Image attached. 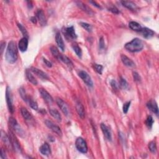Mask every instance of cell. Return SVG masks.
<instances>
[{"label":"cell","mask_w":159,"mask_h":159,"mask_svg":"<svg viewBox=\"0 0 159 159\" xmlns=\"http://www.w3.org/2000/svg\"><path fill=\"white\" fill-rule=\"evenodd\" d=\"M5 57L6 61L9 63H14L18 59V48L14 41H10L7 45Z\"/></svg>","instance_id":"obj_1"},{"label":"cell","mask_w":159,"mask_h":159,"mask_svg":"<svg viewBox=\"0 0 159 159\" xmlns=\"http://www.w3.org/2000/svg\"><path fill=\"white\" fill-rule=\"evenodd\" d=\"M125 49L131 52H138L141 51L144 48L143 42L139 38L132 39L129 42H127L124 45Z\"/></svg>","instance_id":"obj_2"},{"label":"cell","mask_w":159,"mask_h":159,"mask_svg":"<svg viewBox=\"0 0 159 159\" xmlns=\"http://www.w3.org/2000/svg\"><path fill=\"white\" fill-rule=\"evenodd\" d=\"M75 146L77 150L83 154H86L88 152V146H87L86 142L82 137H78L76 140Z\"/></svg>","instance_id":"obj_3"},{"label":"cell","mask_w":159,"mask_h":159,"mask_svg":"<svg viewBox=\"0 0 159 159\" xmlns=\"http://www.w3.org/2000/svg\"><path fill=\"white\" fill-rule=\"evenodd\" d=\"M9 123L11 129H13L16 134L21 136H22V135L24 134V132L22 131V128L20 127V125L18 123L16 119L12 118V117H10L9 119Z\"/></svg>","instance_id":"obj_4"},{"label":"cell","mask_w":159,"mask_h":159,"mask_svg":"<svg viewBox=\"0 0 159 159\" xmlns=\"http://www.w3.org/2000/svg\"><path fill=\"white\" fill-rule=\"evenodd\" d=\"M9 138H10V140H11V144H12L13 149H14L17 152L21 153V147H20V142H19L18 140L17 139V138L16 137V135H14V132L12 131H9Z\"/></svg>","instance_id":"obj_5"},{"label":"cell","mask_w":159,"mask_h":159,"mask_svg":"<svg viewBox=\"0 0 159 159\" xmlns=\"http://www.w3.org/2000/svg\"><path fill=\"white\" fill-rule=\"evenodd\" d=\"M6 99L7 104V107H8L9 111L11 113H14V106L13 103V96L12 93H11V89L9 86H7L6 90Z\"/></svg>","instance_id":"obj_6"},{"label":"cell","mask_w":159,"mask_h":159,"mask_svg":"<svg viewBox=\"0 0 159 159\" xmlns=\"http://www.w3.org/2000/svg\"><path fill=\"white\" fill-rule=\"evenodd\" d=\"M78 75L79 77L82 79V80L86 83V85H88L90 87H92L93 86V83L92 78H91L88 73L86 72L84 70L80 71L78 73Z\"/></svg>","instance_id":"obj_7"},{"label":"cell","mask_w":159,"mask_h":159,"mask_svg":"<svg viewBox=\"0 0 159 159\" xmlns=\"http://www.w3.org/2000/svg\"><path fill=\"white\" fill-rule=\"evenodd\" d=\"M45 124L46 125V126L50 129L52 132H54V133L57 134L59 136H62V132L61 129H60V128L58 126H57L54 123L52 122L51 121L46 120L45 121Z\"/></svg>","instance_id":"obj_8"},{"label":"cell","mask_w":159,"mask_h":159,"mask_svg":"<svg viewBox=\"0 0 159 159\" xmlns=\"http://www.w3.org/2000/svg\"><path fill=\"white\" fill-rule=\"evenodd\" d=\"M56 102L63 114L67 116H69L70 114V109L65 102L63 101L62 99H60V98H57Z\"/></svg>","instance_id":"obj_9"},{"label":"cell","mask_w":159,"mask_h":159,"mask_svg":"<svg viewBox=\"0 0 159 159\" xmlns=\"http://www.w3.org/2000/svg\"><path fill=\"white\" fill-rule=\"evenodd\" d=\"M39 92L42 98L45 101V103H47L49 104H51L53 103V102H54V99H53L52 96L47 92L46 90L43 88H40L39 89Z\"/></svg>","instance_id":"obj_10"},{"label":"cell","mask_w":159,"mask_h":159,"mask_svg":"<svg viewBox=\"0 0 159 159\" xmlns=\"http://www.w3.org/2000/svg\"><path fill=\"white\" fill-rule=\"evenodd\" d=\"M63 32L64 34L67 37H69V39H77V36L75 33V29L73 26H71V27L67 28L63 30Z\"/></svg>","instance_id":"obj_11"},{"label":"cell","mask_w":159,"mask_h":159,"mask_svg":"<svg viewBox=\"0 0 159 159\" xmlns=\"http://www.w3.org/2000/svg\"><path fill=\"white\" fill-rule=\"evenodd\" d=\"M101 131H102V132H103L105 138L108 141H112V135H111V132L110 130H109V127L106 124L102 123V124H101Z\"/></svg>","instance_id":"obj_12"},{"label":"cell","mask_w":159,"mask_h":159,"mask_svg":"<svg viewBox=\"0 0 159 159\" xmlns=\"http://www.w3.org/2000/svg\"><path fill=\"white\" fill-rule=\"evenodd\" d=\"M36 16L37 20H39L40 24L41 26H45L47 24V20L46 18H45V14L44 11L42 9H38L36 13Z\"/></svg>","instance_id":"obj_13"},{"label":"cell","mask_w":159,"mask_h":159,"mask_svg":"<svg viewBox=\"0 0 159 159\" xmlns=\"http://www.w3.org/2000/svg\"><path fill=\"white\" fill-rule=\"evenodd\" d=\"M121 60H122V62L123 63L124 65L130 68H134L135 67V64L133 60L127 57L126 55L122 54L121 56Z\"/></svg>","instance_id":"obj_14"},{"label":"cell","mask_w":159,"mask_h":159,"mask_svg":"<svg viewBox=\"0 0 159 159\" xmlns=\"http://www.w3.org/2000/svg\"><path fill=\"white\" fill-rule=\"evenodd\" d=\"M31 71L34 73H35L37 77H39L41 79H42V80H49V77L47 73H45V72H44L43 71H42L40 69H37V68H34V67L31 68Z\"/></svg>","instance_id":"obj_15"},{"label":"cell","mask_w":159,"mask_h":159,"mask_svg":"<svg viewBox=\"0 0 159 159\" xmlns=\"http://www.w3.org/2000/svg\"><path fill=\"white\" fill-rule=\"evenodd\" d=\"M28 47V39L26 37L22 38L18 44V47L20 51L24 52L27 51Z\"/></svg>","instance_id":"obj_16"},{"label":"cell","mask_w":159,"mask_h":159,"mask_svg":"<svg viewBox=\"0 0 159 159\" xmlns=\"http://www.w3.org/2000/svg\"><path fill=\"white\" fill-rule=\"evenodd\" d=\"M147 106L150 111H152V113H155V114L158 115V109L157 106V104L156 101L154 100H150L149 101H148V103H147Z\"/></svg>","instance_id":"obj_17"},{"label":"cell","mask_w":159,"mask_h":159,"mask_svg":"<svg viewBox=\"0 0 159 159\" xmlns=\"http://www.w3.org/2000/svg\"><path fill=\"white\" fill-rule=\"evenodd\" d=\"M140 32L141 33V34L143 36V37H145L146 39L151 38V37H152L155 34V32L152 29L147 28H142Z\"/></svg>","instance_id":"obj_18"},{"label":"cell","mask_w":159,"mask_h":159,"mask_svg":"<svg viewBox=\"0 0 159 159\" xmlns=\"http://www.w3.org/2000/svg\"><path fill=\"white\" fill-rule=\"evenodd\" d=\"M40 152L44 155V156H49L51 154V147L48 144V143L45 142L44 144L42 145L39 149Z\"/></svg>","instance_id":"obj_19"},{"label":"cell","mask_w":159,"mask_h":159,"mask_svg":"<svg viewBox=\"0 0 159 159\" xmlns=\"http://www.w3.org/2000/svg\"><path fill=\"white\" fill-rule=\"evenodd\" d=\"M76 109L77 111L79 116L82 119H84L85 117V108L83 107V104L81 103V102L77 101L76 103Z\"/></svg>","instance_id":"obj_20"},{"label":"cell","mask_w":159,"mask_h":159,"mask_svg":"<svg viewBox=\"0 0 159 159\" xmlns=\"http://www.w3.org/2000/svg\"><path fill=\"white\" fill-rule=\"evenodd\" d=\"M123 6L125 7H126L128 9H130L131 11H137L138 9L137 6L132 1H123L121 2Z\"/></svg>","instance_id":"obj_21"},{"label":"cell","mask_w":159,"mask_h":159,"mask_svg":"<svg viewBox=\"0 0 159 159\" xmlns=\"http://www.w3.org/2000/svg\"><path fill=\"white\" fill-rule=\"evenodd\" d=\"M55 40H56V42H57V44L59 47L60 49V50H62V51H64V50H65V45H64L63 39H62V36H61V34H60V32H57L56 34Z\"/></svg>","instance_id":"obj_22"},{"label":"cell","mask_w":159,"mask_h":159,"mask_svg":"<svg viewBox=\"0 0 159 159\" xmlns=\"http://www.w3.org/2000/svg\"><path fill=\"white\" fill-rule=\"evenodd\" d=\"M1 139L3 142L5 144V145L7 147L13 149V147H12V144H11L9 136L7 135L5 132H4L3 131H1Z\"/></svg>","instance_id":"obj_23"},{"label":"cell","mask_w":159,"mask_h":159,"mask_svg":"<svg viewBox=\"0 0 159 159\" xmlns=\"http://www.w3.org/2000/svg\"><path fill=\"white\" fill-rule=\"evenodd\" d=\"M21 113L23 117V118L26 120V121H31L32 119V116L31 115V113H30L28 110L26 108H22L21 109Z\"/></svg>","instance_id":"obj_24"},{"label":"cell","mask_w":159,"mask_h":159,"mask_svg":"<svg viewBox=\"0 0 159 159\" xmlns=\"http://www.w3.org/2000/svg\"><path fill=\"white\" fill-rule=\"evenodd\" d=\"M77 5L80 7V8L82 9L83 11H85V12H86V13H88V14H93V12L92 11V10L88 6H87L85 4L83 3L80 1H78V2H77Z\"/></svg>","instance_id":"obj_25"},{"label":"cell","mask_w":159,"mask_h":159,"mask_svg":"<svg viewBox=\"0 0 159 159\" xmlns=\"http://www.w3.org/2000/svg\"><path fill=\"white\" fill-rule=\"evenodd\" d=\"M49 113H50L51 115L57 121H59V122H61L62 121V117L61 115L59 113V112L55 109H49Z\"/></svg>","instance_id":"obj_26"},{"label":"cell","mask_w":159,"mask_h":159,"mask_svg":"<svg viewBox=\"0 0 159 159\" xmlns=\"http://www.w3.org/2000/svg\"><path fill=\"white\" fill-rule=\"evenodd\" d=\"M31 70H29L28 69L26 70V77H27L28 80L31 82V83L34 85H37V80L36 79V78L33 76V75L31 73Z\"/></svg>","instance_id":"obj_27"},{"label":"cell","mask_w":159,"mask_h":159,"mask_svg":"<svg viewBox=\"0 0 159 159\" xmlns=\"http://www.w3.org/2000/svg\"><path fill=\"white\" fill-rule=\"evenodd\" d=\"M129 27L132 30H133L134 31L140 32L142 29V26L140 25L137 22L135 21H131L129 23Z\"/></svg>","instance_id":"obj_28"},{"label":"cell","mask_w":159,"mask_h":159,"mask_svg":"<svg viewBox=\"0 0 159 159\" xmlns=\"http://www.w3.org/2000/svg\"><path fill=\"white\" fill-rule=\"evenodd\" d=\"M58 60H60V61H62L64 63H65L67 65H68L70 67H73V63H72V62H71V60L69 58H68L65 55L60 54Z\"/></svg>","instance_id":"obj_29"},{"label":"cell","mask_w":159,"mask_h":159,"mask_svg":"<svg viewBox=\"0 0 159 159\" xmlns=\"http://www.w3.org/2000/svg\"><path fill=\"white\" fill-rule=\"evenodd\" d=\"M27 102L28 103L29 106L32 109H34V110H38V104H37L36 102L34 100H33V99H32L31 97L29 96Z\"/></svg>","instance_id":"obj_30"},{"label":"cell","mask_w":159,"mask_h":159,"mask_svg":"<svg viewBox=\"0 0 159 159\" xmlns=\"http://www.w3.org/2000/svg\"><path fill=\"white\" fill-rule=\"evenodd\" d=\"M119 86L121 88H122L124 90H127L129 88V84L127 81L123 77H120L119 78Z\"/></svg>","instance_id":"obj_31"},{"label":"cell","mask_w":159,"mask_h":159,"mask_svg":"<svg viewBox=\"0 0 159 159\" xmlns=\"http://www.w3.org/2000/svg\"><path fill=\"white\" fill-rule=\"evenodd\" d=\"M51 53L52 54V55H54V57H55V58L59 59V57L61 54H60V52L59 51L58 49L55 46H52L51 47Z\"/></svg>","instance_id":"obj_32"},{"label":"cell","mask_w":159,"mask_h":159,"mask_svg":"<svg viewBox=\"0 0 159 159\" xmlns=\"http://www.w3.org/2000/svg\"><path fill=\"white\" fill-rule=\"evenodd\" d=\"M72 48L73 49L74 52L76 53V54L77 55V56L78 57L81 58L82 57V49L77 44H74L72 46Z\"/></svg>","instance_id":"obj_33"},{"label":"cell","mask_w":159,"mask_h":159,"mask_svg":"<svg viewBox=\"0 0 159 159\" xmlns=\"http://www.w3.org/2000/svg\"><path fill=\"white\" fill-rule=\"evenodd\" d=\"M18 26L19 29H20V30L21 31V32H22V35L24 36V37H26V38L28 39V37H29L28 32L27 31V30L26 29V28L21 24H18Z\"/></svg>","instance_id":"obj_34"},{"label":"cell","mask_w":159,"mask_h":159,"mask_svg":"<svg viewBox=\"0 0 159 159\" xmlns=\"http://www.w3.org/2000/svg\"><path fill=\"white\" fill-rule=\"evenodd\" d=\"M93 68L98 73L101 75L102 73H103V67L101 65H100V64H97V63H94V64H93Z\"/></svg>","instance_id":"obj_35"},{"label":"cell","mask_w":159,"mask_h":159,"mask_svg":"<svg viewBox=\"0 0 159 159\" xmlns=\"http://www.w3.org/2000/svg\"><path fill=\"white\" fill-rule=\"evenodd\" d=\"M149 149L151 152L152 153H156V150H157V146H156V143L154 141L150 142L149 144Z\"/></svg>","instance_id":"obj_36"},{"label":"cell","mask_w":159,"mask_h":159,"mask_svg":"<svg viewBox=\"0 0 159 159\" xmlns=\"http://www.w3.org/2000/svg\"><path fill=\"white\" fill-rule=\"evenodd\" d=\"M80 25L83 28H84L86 31H88L89 32H92V25H90V24L86 23V22H80Z\"/></svg>","instance_id":"obj_37"},{"label":"cell","mask_w":159,"mask_h":159,"mask_svg":"<svg viewBox=\"0 0 159 159\" xmlns=\"http://www.w3.org/2000/svg\"><path fill=\"white\" fill-rule=\"evenodd\" d=\"M146 126L149 128H151L152 127V125L154 124V120L152 116H149L147 117V118L146 121Z\"/></svg>","instance_id":"obj_38"},{"label":"cell","mask_w":159,"mask_h":159,"mask_svg":"<svg viewBox=\"0 0 159 159\" xmlns=\"http://www.w3.org/2000/svg\"><path fill=\"white\" fill-rule=\"evenodd\" d=\"M20 94L21 98L24 100V101L27 102L29 96L27 95V94H26L24 89H23L22 88H21L20 89Z\"/></svg>","instance_id":"obj_39"},{"label":"cell","mask_w":159,"mask_h":159,"mask_svg":"<svg viewBox=\"0 0 159 159\" xmlns=\"http://www.w3.org/2000/svg\"><path fill=\"white\" fill-rule=\"evenodd\" d=\"M132 75H133V78H134V80L137 83H140L141 82V77L139 73L136 71H134L133 73H132Z\"/></svg>","instance_id":"obj_40"},{"label":"cell","mask_w":159,"mask_h":159,"mask_svg":"<svg viewBox=\"0 0 159 159\" xmlns=\"http://www.w3.org/2000/svg\"><path fill=\"white\" fill-rule=\"evenodd\" d=\"M130 106H131V101L126 102V103L124 104L123 109V113H125V114H126V113L128 112V110H129V109Z\"/></svg>","instance_id":"obj_41"},{"label":"cell","mask_w":159,"mask_h":159,"mask_svg":"<svg viewBox=\"0 0 159 159\" xmlns=\"http://www.w3.org/2000/svg\"><path fill=\"white\" fill-rule=\"evenodd\" d=\"M99 47L100 49V50H103L105 47V43H104V39L103 37H101L100 39Z\"/></svg>","instance_id":"obj_42"},{"label":"cell","mask_w":159,"mask_h":159,"mask_svg":"<svg viewBox=\"0 0 159 159\" xmlns=\"http://www.w3.org/2000/svg\"><path fill=\"white\" fill-rule=\"evenodd\" d=\"M111 86H112V88L115 90H118V88H119V85L117 83V82L115 80H113L111 81Z\"/></svg>","instance_id":"obj_43"},{"label":"cell","mask_w":159,"mask_h":159,"mask_svg":"<svg viewBox=\"0 0 159 159\" xmlns=\"http://www.w3.org/2000/svg\"><path fill=\"white\" fill-rule=\"evenodd\" d=\"M109 11H111L112 13H115V14H119L120 13L119 11V10H118V9L117 8V7H115V6H111V7H109Z\"/></svg>","instance_id":"obj_44"},{"label":"cell","mask_w":159,"mask_h":159,"mask_svg":"<svg viewBox=\"0 0 159 159\" xmlns=\"http://www.w3.org/2000/svg\"><path fill=\"white\" fill-rule=\"evenodd\" d=\"M43 61L45 63V65H46V66H47L48 67H52V64L51 62L48 61V60L47 59H43Z\"/></svg>","instance_id":"obj_45"},{"label":"cell","mask_w":159,"mask_h":159,"mask_svg":"<svg viewBox=\"0 0 159 159\" xmlns=\"http://www.w3.org/2000/svg\"><path fill=\"white\" fill-rule=\"evenodd\" d=\"M5 45H6V42H1V54H3V51H4V49H5Z\"/></svg>","instance_id":"obj_46"},{"label":"cell","mask_w":159,"mask_h":159,"mask_svg":"<svg viewBox=\"0 0 159 159\" xmlns=\"http://www.w3.org/2000/svg\"><path fill=\"white\" fill-rule=\"evenodd\" d=\"M1 158H6L5 153V152H4L3 149H1Z\"/></svg>","instance_id":"obj_47"},{"label":"cell","mask_w":159,"mask_h":159,"mask_svg":"<svg viewBox=\"0 0 159 159\" xmlns=\"http://www.w3.org/2000/svg\"><path fill=\"white\" fill-rule=\"evenodd\" d=\"M31 21L33 22L34 24H36V22H37V19L36 17H32L31 18Z\"/></svg>","instance_id":"obj_48"},{"label":"cell","mask_w":159,"mask_h":159,"mask_svg":"<svg viewBox=\"0 0 159 159\" xmlns=\"http://www.w3.org/2000/svg\"><path fill=\"white\" fill-rule=\"evenodd\" d=\"M91 3H92L93 5H94V6H95L96 7H98V8H101V6L99 5H98V4H96V2H94V1H90Z\"/></svg>","instance_id":"obj_49"}]
</instances>
